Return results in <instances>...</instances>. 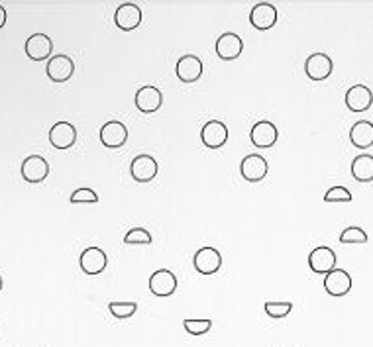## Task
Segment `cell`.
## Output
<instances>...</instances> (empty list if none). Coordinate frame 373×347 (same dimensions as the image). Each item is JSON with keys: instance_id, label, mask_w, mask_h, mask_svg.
I'll return each mask as SVG.
<instances>
[{"instance_id": "cell-5", "label": "cell", "mask_w": 373, "mask_h": 347, "mask_svg": "<svg viewBox=\"0 0 373 347\" xmlns=\"http://www.w3.org/2000/svg\"><path fill=\"white\" fill-rule=\"evenodd\" d=\"M200 140L208 150H220L228 142V128L220 120H210L200 130Z\"/></svg>"}, {"instance_id": "cell-27", "label": "cell", "mask_w": 373, "mask_h": 347, "mask_svg": "<svg viewBox=\"0 0 373 347\" xmlns=\"http://www.w3.org/2000/svg\"><path fill=\"white\" fill-rule=\"evenodd\" d=\"M153 242V237L148 229L143 228H132L128 229L124 236V244L126 245H150Z\"/></svg>"}, {"instance_id": "cell-8", "label": "cell", "mask_w": 373, "mask_h": 347, "mask_svg": "<svg viewBox=\"0 0 373 347\" xmlns=\"http://www.w3.org/2000/svg\"><path fill=\"white\" fill-rule=\"evenodd\" d=\"M114 24L118 26V30H122V32H132L142 24V9L132 2L120 4L114 12Z\"/></svg>"}, {"instance_id": "cell-18", "label": "cell", "mask_w": 373, "mask_h": 347, "mask_svg": "<svg viewBox=\"0 0 373 347\" xmlns=\"http://www.w3.org/2000/svg\"><path fill=\"white\" fill-rule=\"evenodd\" d=\"M26 56L30 57L32 61H46L51 57L53 51V41L49 40L46 33H32L26 40Z\"/></svg>"}, {"instance_id": "cell-6", "label": "cell", "mask_w": 373, "mask_h": 347, "mask_svg": "<svg viewBox=\"0 0 373 347\" xmlns=\"http://www.w3.org/2000/svg\"><path fill=\"white\" fill-rule=\"evenodd\" d=\"M79 265L85 275H101L108 265V257L101 247H87L79 255Z\"/></svg>"}, {"instance_id": "cell-19", "label": "cell", "mask_w": 373, "mask_h": 347, "mask_svg": "<svg viewBox=\"0 0 373 347\" xmlns=\"http://www.w3.org/2000/svg\"><path fill=\"white\" fill-rule=\"evenodd\" d=\"M163 103V95L158 87L153 85H145L138 93H136V108L143 114H153L161 108Z\"/></svg>"}, {"instance_id": "cell-17", "label": "cell", "mask_w": 373, "mask_h": 347, "mask_svg": "<svg viewBox=\"0 0 373 347\" xmlns=\"http://www.w3.org/2000/svg\"><path fill=\"white\" fill-rule=\"evenodd\" d=\"M158 161L151 157V155H138L132 161V165H130V175H132V179L138 182H150L153 181L155 177H158Z\"/></svg>"}, {"instance_id": "cell-22", "label": "cell", "mask_w": 373, "mask_h": 347, "mask_svg": "<svg viewBox=\"0 0 373 347\" xmlns=\"http://www.w3.org/2000/svg\"><path fill=\"white\" fill-rule=\"evenodd\" d=\"M349 142L357 150H367L373 145V122L359 120L349 130Z\"/></svg>"}, {"instance_id": "cell-14", "label": "cell", "mask_w": 373, "mask_h": 347, "mask_svg": "<svg viewBox=\"0 0 373 347\" xmlns=\"http://www.w3.org/2000/svg\"><path fill=\"white\" fill-rule=\"evenodd\" d=\"M128 140V128L120 122V120H111L101 128V143L104 147H122Z\"/></svg>"}, {"instance_id": "cell-7", "label": "cell", "mask_w": 373, "mask_h": 347, "mask_svg": "<svg viewBox=\"0 0 373 347\" xmlns=\"http://www.w3.org/2000/svg\"><path fill=\"white\" fill-rule=\"evenodd\" d=\"M270 171V165H267V159L257 155V153H252V155H246L242 159V165H240V173L246 179L247 182H260L265 179V175Z\"/></svg>"}, {"instance_id": "cell-29", "label": "cell", "mask_w": 373, "mask_h": 347, "mask_svg": "<svg viewBox=\"0 0 373 347\" xmlns=\"http://www.w3.org/2000/svg\"><path fill=\"white\" fill-rule=\"evenodd\" d=\"M325 202L338 204V202H352V192L346 187H330L325 192Z\"/></svg>"}, {"instance_id": "cell-32", "label": "cell", "mask_w": 373, "mask_h": 347, "mask_svg": "<svg viewBox=\"0 0 373 347\" xmlns=\"http://www.w3.org/2000/svg\"><path fill=\"white\" fill-rule=\"evenodd\" d=\"M2 286H4V284H2V276H0V291H2Z\"/></svg>"}, {"instance_id": "cell-10", "label": "cell", "mask_w": 373, "mask_h": 347, "mask_svg": "<svg viewBox=\"0 0 373 347\" xmlns=\"http://www.w3.org/2000/svg\"><path fill=\"white\" fill-rule=\"evenodd\" d=\"M334 71V61L326 53H312L305 63V73L310 81H326Z\"/></svg>"}, {"instance_id": "cell-28", "label": "cell", "mask_w": 373, "mask_h": 347, "mask_svg": "<svg viewBox=\"0 0 373 347\" xmlns=\"http://www.w3.org/2000/svg\"><path fill=\"white\" fill-rule=\"evenodd\" d=\"M340 244H367V234L357 226H349L340 234Z\"/></svg>"}, {"instance_id": "cell-1", "label": "cell", "mask_w": 373, "mask_h": 347, "mask_svg": "<svg viewBox=\"0 0 373 347\" xmlns=\"http://www.w3.org/2000/svg\"><path fill=\"white\" fill-rule=\"evenodd\" d=\"M193 265L200 275H215L223 267V255L216 247H200L199 252L195 253Z\"/></svg>"}, {"instance_id": "cell-3", "label": "cell", "mask_w": 373, "mask_h": 347, "mask_svg": "<svg viewBox=\"0 0 373 347\" xmlns=\"http://www.w3.org/2000/svg\"><path fill=\"white\" fill-rule=\"evenodd\" d=\"M150 291L153 296H159V299L171 296V294L177 291V276L173 275V271H169V269H158L155 273H151Z\"/></svg>"}, {"instance_id": "cell-24", "label": "cell", "mask_w": 373, "mask_h": 347, "mask_svg": "<svg viewBox=\"0 0 373 347\" xmlns=\"http://www.w3.org/2000/svg\"><path fill=\"white\" fill-rule=\"evenodd\" d=\"M108 310L114 318L118 320H126V318H132L138 310V304L132 302V300H112L108 302Z\"/></svg>"}, {"instance_id": "cell-16", "label": "cell", "mask_w": 373, "mask_h": 347, "mask_svg": "<svg viewBox=\"0 0 373 347\" xmlns=\"http://www.w3.org/2000/svg\"><path fill=\"white\" fill-rule=\"evenodd\" d=\"M325 291L334 296V299H340L346 296L352 291V276L346 273L344 269H334L328 275L325 276Z\"/></svg>"}, {"instance_id": "cell-20", "label": "cell", "mask_w": 373, "mask_h": 347, "mask_svg": "<svg viewBox=\"0 0 373 347\" xmlns=\"http://www.w3.org/2000/svg\"><path fill=\"white\" fill-rule=\"evenodd\" d=\"M244 51V41L238 33L226 32L223 33L218 40H216V53L224 61H232V59H238Z\"/></svg>"}, {"instance_id": "cell-25", "label": "cell", "mask_w": 373, "mask_h": 347, "mask_svg": "<svg viewBox=\"0 0 373 347\" xmlns=\"http://www.w3.org/2000/svg\"><path fill=\"white\" fill-rule=\"evenodd\" d=\"M263 310H265V314L273 318V320H279V318H285V316L291 314V310H293V302H289V300H283V302H277V300H267L265 304H263Z\"/></svg>"}, {"instance_id": "cell-13", "label": "cell", "mask_w": 373, "mask_h": 347, "mask_svg": "<svg viewBox=\"0 0 373 347\" xmlns=\"http://www.w3.org/2000/svg\"><path fill=\"white\" fill-rule=\"evenodd\" d=\"M250 22L260 32L271 30L273 26L277 24V9L270 2H260L250 12Z\"/></svg>"}, {"instance_id": "cell-26", "label": "cell", "mask_w": 373, "mask_h": 347, "mask_svg": "<svg viewBox=\"0 0 373 347\" xmlns=\"http://www.w3.org/2000/svg\"><path fill=\"white\" fill-rule=\"evenodd\" d=\"M183 326H185L187 333H191V336H205L213 328V320H208V318H187V320H183Z\"/></svg>"}, {"instance_id": "cell-31", "label": "cell", "mask_w": 373, "mask_h": 347, "mask_svg": "<svg viewBox=\"0 0 373 347\" xmlns=\"http://www.w3.org/2000/svg\"><path fill=\"white\" fill-rule=\"evenodd\" d=\"M4 24H6V10L0 4V30L4 28Z\"/></svg>"}, {"instance_id": "cell-9", "label": "cell", "mask_w": 373, "mask_h": 347, "mask_svg": "<svg viewBox=\"0 0 373 347\" xmlns=\"http://www.w3.org/2000/svg\"><path fill=\"white\" fill-rule=\"evenodd\" d=\"M49 143L56 150H69L77 143V128L71 122H57L49 130Z\"/></svg>"}, {"instance_id": "cell-2", "label": "cell", "mask_w": 373, "mask_h": 347, "mask_svg": "<svg viewBox=\"0 0 373 347\" xmlns=\"http://www.w3.org/2000/svg\"><path fill=\"white\" fill-rule=\"evenodd\" d=\"M309 267L317 275H328L330 271H334L336 269V253L332 247H326V245L315 247L309 253Z\"/></svg>"}, {"instance_id": "cell-23", "label": "cell", "mask_w": 373, "mask_h": 347, "mask_svg": "<svg viewBox=\"0 0 373 347\" xmlns=\"http://www.w3.org/2000/svg\"><path fill=\"white\" fill-rule=\"evenodd\" d=\"M352 177L357 182H372L373 181V155L362 153L352 161Z\"/></svg>"}, {"instance_id": "cell-21", "label": "cell", "mask_w": 373, "mask_h": 347, "mask_svg": "<svg viewBox=\"0 0 373 347\" xmlns=\"http://www.w3.org/2000/svg\"><path fill=\"white\" fill-rule=\"evenodd\" d=\"M175 75L181 83H197L203 77V61L197 56H183L175 65Z\"/></svg>"}, {"instance_id": "cell-11", "label": "cell", "mask_w": 373, "mask_h": 347, "mask_svg": "<svg viewBox=\"0 0 373 347\" xmlns=\"http://www.w3.org/2000/svg\"><path fill=\"white\" fill-rule=\"evenodd\" d=\"M46 73H48L49 81L53 83H65L73 77L75 73V63L69 56H53L48 59V65H46Z\"/></svg>"}, {"instance_id": "cell-15", "label": "cell", "mask_w": 373, "mask_h": 347, "mask_svg": "<svg viewBox=\"0 0 373 347\" xmlns=\"http://www.w3.org/2000/svg\"><path fill=\"white\" fill-rule=\"evenodd\" d=\"M344 100H346V106H348L349 112L369 110L373 104L372 88L365 87V85H354V87L348 88Z\"/></svg>"}, {"instance_id": "cell-12", "label": "cell", "mask_w": 373, "mask_h": 347, "mask_svg": "<svg viewBox=\"0 0 373 347\" xmlns=\"http://www.w3.org/2000/svg\"><path fill=\"white\" fill-rule=\"evenodd\" d=\"M20 171H22L24 181L32 182V185L44 182L49 175L48 159L41 157V155H30V157L24 159V163H22V169H20Z\"/></svg>"}, {"instance_id": "cell-4", "label": "cell", "mask_w": 373, "mask_h": 347, "mask_svg": "<svg viewBox=\"0 0 373 347\" xmlns=\"http://www.w3.org/2000/svg\"><path fill=\"white\" fill-rule=\"evenodd\" d=\"M250 140L254 143L255 147L260 150H267V147H273L279 140V132L275 124H271L267 120H260L252 126V132H250Z\"/></svg>"}, {"instance_id": "cell-30", "label": "cell", "mask_w": 373, "mask_h": 347, "mask_svg": "<svg viewBox=\"0 0 373 347\" xmlns=\"http://www.w3.org/2000/svg\"><path fill=\"white\" fill-rule=\"evenodd\" d=\"M69 200L73 204H95V202H98V195L93 189H77L73 190Z\"/></svg>"}]
</instances>
